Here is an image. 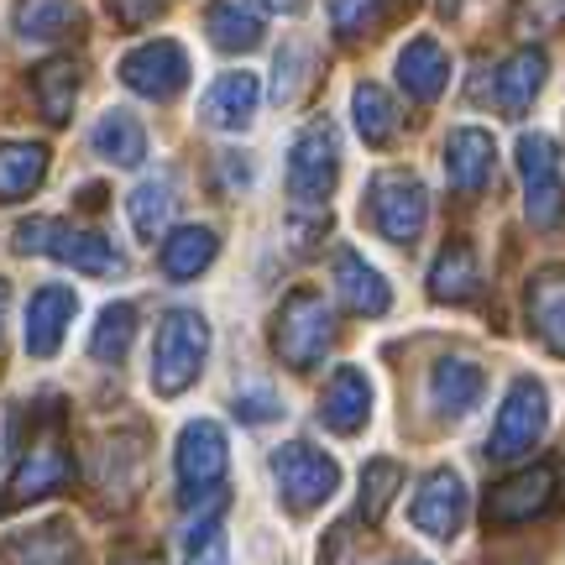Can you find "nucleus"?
Wrapping results in <instances>:
<instances>
[{"label":"nucleus","instance_id":"obj_1","mask_svg":"<svg viewBox=\"0 0 565 565\" xmlns=\"http://www.w3.org/2000/svg\"><path fill=\"white\" fill-rule=\"evenodd\" d=\"M335 341V320H330V303L320 288H294L273 315V351L282 366L309 372L324 362V351Z\"/></svg>","mask_w":565,"mask_h":565},{"label":"nucleus","instance_id":"obj_2","mask_svg":"<svg viewBox=\"0 0 565 565\" xmlns=\"http://www.w3.org/2000/svg\"><path fill=\"white\" fill-rule=\"evenodd\" d=\"M68 482H74V456H68V440H63V424H58V414H42L32 440L21 445V461L11 471V482H6L0 508L38 503L47 492H63Z\"/></svg>","mask_w":565,"mask_h":565},{"label":"nucleus","instance_id":"obj_3","mask_svg":"<svg viewBox=\"0 0 565 565\" xmlns=\"http://www.w3.org/2000/svg\"><path fill=\"white\" fill-rule=\"evenodd\" d=\"M210 356V324L200 309H168L152 341V387L162 398H179L183 387L204 372Z\"/></svg>","mask_w":565,"mask_h":565},{"label":"nucleus","instance_id":"obj_4","mask_svg":"<svg viewBox=\"0 0 565 565\" xmlns=\"http://www.w3.org/2000/svg\"><path fill=\"white\" fill-rule=\"evenodd\" d=\"M17 246L21 252H38V257H53L63 267H79L89 278H110L121 273V252L95 236V231H79L68 221H53V215H38V221H21L17 225Z\"/></svg>","mask_w":565,"mask_h":565},{"label":"nucleus","instance_id":"obj_5","mask_svg":"<svg viewBox=\"0 0 565 565\" xmlns=\"http://www.w3.org/2000/svg\"><path fill=\"white\" fill-rule=\"evenodd\" d=\"M519 179H524V210L534 231H555L565 221V173L555 137H545V131L519 137Z\"/></svg>","mask_w":565,"mask_h":565},{"label":"nucleus","instance_id":"obj_6","mask_svg":"<svg viewBox=\"0 0 565 565\" xmlns=\"http://www.w3.org/2000/svg\"><path fill=\"white\" fill-rule=\"evenodd\" d=\"M273 482H278V498L294 513H309V508H320L335 498V487H341V466L330 461L324 450L303 440H288L273 450Z\"/></svg>","mask_w":565,"mask_h":565},{"label":"nucleus","instance_id":"obj_7","mask_svg":"<svg viewBox=\"0 0 565 565\" xmlns=\"http://www.w3.org/2000/svg\"><path fill=\"white\" fill-rule=\"evenodd\" d=\"M561 498V477H555V466L550 461H534L524 471H513L503 482L487 492L482 503V519L487 529H519V524H534L540 513H550Z\"/></svg>","mask_w":565,"mask_h":565},{"label":"nucleus","instance_id":"obj_8","mask_svg":"<svg viewBox=\"0 0 565 565\" xmlns=\"http://www.w3.org/2000/svg\"><path fill=\"white\" fill-rule=\"evenodd\" d=\"M366 215L393 246H414L429 221V194L414 173H377L366 183Z\"/></svg>","mask_w":565,"mask_h":565},{"label":"nucleus","instance_id":"obj_9","mask_svg":"<svg viewBox=\"0 0 565 565\" xmlns=\"http://www.w3.org/2000/svg\"><path fill=\"white\" fill-rule=\"evenodd\" d=\"M341 173V137L330 121H309L288 147V194L294 204H324Z\"/></svg>","mask_w":565,"mask_h":565},{"label":"nucleus","instance_id":"obj_10","mask_svg":"<svg viewBox=\"0 0 565 565\" xmlns=\"http://www.w3.org/2000/svg\"><path fill=\"white\" fill-rule=\"evenodd\" d=\"M545 424H550V393H545V383L519 377V383L508 387L503 408H498L492 435H487V456H492V461H513V456H524V450H534V440L545 435Z\"/></svg>","mask_w":565,"mask_h":565},{"label":"nucleus","instance_id":"obj_11","mask_svg":"<svg viewBox=\"0 0 565 565\" xmlns=\"http://www.w3.org/2000/svg\"><path fill=\"white\" fill-rule=\"evenodd\" d=\"M179 487H183V503L194 508L200 498L221 492V477L231 466V450H225V429L215 419H189L179 435Z\"/></svg>","mask_w":565,"mask_h":565},{"label":"nucleus","instance_id":"obj_12","mask_svg":"<svg viewBox=\"0 0 565 565\" xmlns=\"http://www.w3.org/2000/svg\"><path fill=\"white\" fill-rule=\"evenodd\" d=\"M466 508H471V498H466V482L461 471H450V466H435L429 477L419 482V492H414V503H408V519H414V529L419 534H429V540H456L466 524Z\"/></svg>","mask_w":565,"mask_h":565},{"label":"nucleus","instance_id":"obj_13","mask_svg":"<svg viewBox=\"0 0 565 565\" xmlns=\"http://www.w3.org/2000/svg\"><path fill=\"white\" fill-rule=\"evenodd\" d=\"M121 84L137 89L141 100H173L183 84H189V53L173 38L141 42L121 58Z\"/></svg>","mask_w":565,"mask_h":565},{"label":"nucleus","instance_id":"obj_14","mask_svg":"<svg viewBox=\"0 0 565 565\" xmlns=\"http://www.w3.org/2000/svg\"><path fill=\"white\" fill-rule=\"evenodd\" d=\"M492 168H498V141L482 126H456L445 137V179L456 194H482Z\"/></svg>","mask_w":565,"mask_h":565},{"label":"nucleus","instance_id":"obj_15","mask_svg":"<svg viewBox=\"0 0 565 565\" xmlns=\"http://www.w3.org/2000/svg\"><path fill=\"white\" fill-rule=\"evenodd\" d=\"M141 471H147V440L137 429H126L116 440H105L95 450V487L110 503H131L141 492Z\"/></svg>","mask_w":565,"mask_h":565},{"label":"nucleus","instance_id":"obj_16","mask_svg":"<svg viewBox=\"0 0 565 565\" xmlns=\"http://www.w3.org/2000/svg\"><path fill=\"white\" fill-rule=\"evenodd\" d=\"M372 419V383L362 366H335V377L320 393V424L335 435H356Z\"/></svg>","mask_w":565,"mask_h":565},{"label":"nucleus","instance_id":"obj_17","mask_svg":"<svg viewBox=\"0 0 565 565\" xmlns=\"http://www.w3.org/2000/svg\"><path fill=\"white\" fill-rule=\"evenodd\" d=\"M74 309H79V294L63 288V282H47L32 294L26 303V351L32 356H53L63 345V330L74 324Z\"/></svg>","mask_w":565,"mask_h":565},{"label":"nucleus","instance_id":"obj_18","mask_svg":"<svg viewBox=\"0 0 565 565\" xmlns=\"http://www.w3.org/2000/svg\"><path fill=\"white\" fill-rule=\"evenodd\" d=\"M257 100H263V84L257 74H221V79L204 89L200 116L221 131H246L252 116H257Z\"/></svg>","mask_w":565,"mask_h":565},{"label":"nucleus","instance_id":"obj_19","mask_svg":"<svg viewBox=\"0 0 565 565\" xmlns=\"http://www.w3.org/2000/svg\"><path fill=\"white\" fill-rule=\"evenodd\" d=\"M204 32H210V42H215L221 53H252L267 32L263 6H257V0H210Z\"/></svg>","mask_w":565,"mask_h":565},{"label":"nucleus","instance_id":"obj_20","mask_svg":"<svg viewBox=\"0 0 565 565\" xmlns=\"http://www.w3.org/2000/svg\"><path fill=\"white\" fill-rule=\"evenodd\" d=\"M545 74H550L545 53H540V47H519V53L498 68V79H492L498 110H503V116H524L529 105H534V95L545 89Z\"/></svg>","mask_w":565,"mask_h":565},{"label":"nucleus","instance_id":"obj_21","mask_svg":"<svg viewBox=\"0 0 565 565\" xmlns=\"http://www.w3.org/2000/svg\"><path fill=\"white\" fill-rule=\"evenodd\" d=\"M398 84H404L408 100H440V89L450 84V53H445L435 38H414L398 53Z\"/></svg>","mask_w":565,"mask_h":565},{"label":"nucleus","instance_id":"obj_22","mask_svg":"<svg viewBox=\"0 0 565 565\" xmlns=\"http://www.w3.org/2000/svg\"><path fill=\"white\" fill-rule=\"evenodd\" d=\"M529 330L565 356V267H540L529 278Z\"/></svg>","mask_w":565,"mask_h":565},{"label":"nucleus","instance_id":"obj_23","mask_svg":"<svg viewBox=\"0 0 565 565\" xmlns=\"http://www.w3.org/2000/svg\"><path fill=\"white\" fill-rule=\"evenodd\" d=\"M482 393H487L482 366L466 362V356H445V362L429 372V404L440 408V414H450V419L471 414V408L482 404Z\"/></svg>","mask_w":565,"mask_h":565},{"label":"nucleus","instance_id":"obj_24","mask_svg":"<svg viewBox=\"0 0 565 565\" xmlns=\"http://www.w3.org/2000/svg\"><path fill=\"white\" fill-rule=\"evenodd\" d=\"M477 294H482V267H477V252H471V242L456 236V242L435 257V267H429V299L435 303H471Z\"/></svg>","mask_w":565,"mask_h":565},{"label":"nucleus","instance_id":"obj_25","mask_svg":"<svg viewBox=\"0 0 565 565\" xmlns=\"http://www.w3.org/2000/svg\"><path fill=\"white\" fill-rule=\"evenodd\" d=\"M335 294H341L351 315H387V303H393L383 273L366 263L362 252H341L335 257Z\"/></svg>","mask_w":565,"mask_h":565},{"label":"nucleus","instance_id":"obj_26","mask_svg":"<svg viewBox=\"0 0 565 565\" xmlns=\"http://www.w3.org/2000/svg\"><path fill=\"white\" fill-rule=\"evenodd\" d=\"M215 252H221V242H215V231H210V225H179V231L162 242L158 267H162V278L189 282V278H200L204 267L215 263Z\"/></svg>","mask_w":565,"mask_h":565},{"label":"nucleus","instance_id":"obj_27","mask_svg":"<svg viewBox=\"0 0 565 565\" xmlns=\"http://www.w3.org/2000/svg\"><path fill=\"white\" fill-rule=\"evenodd\" d=\"M47 179V147L42 141H0V204L26 200Z\"/></svg>","mask_w":565,"mask_h":565},{"label":"nucleus","instance_id":"obj_28","mask_svg":"<svg viewBox=\"0 0 565 565\" xmlns=\"http://www.w3.org/2000/svg\"><path fill=\"white\" fill-rule=\"evenodd\" d=\"M89 147L100 152L105 162H116V168H141L147 158V131L131 110H105L95 131H89Z\"/></svg>","mask_w":565,"mask_h":565},{"label":"nucleus","instance_id":"obj_29","mask_svg":"<svg viewBox=\"0 0 565 565\" xmlns=\"http://www.w3.org/2000/svg\"><path fill=\"white\" fill-rule=\"evenodd\" d=\"M11 26L32 42H58L79 26V6L74 0H17L11 6Z\"/></svg>","mask_w":565,"mask_h":565},{"label":"nucleus","instance_id":"obj_30","mask_svg":"<svg viewBox=\"0 0 565 565\" xmlns=\"http://www.w3.org/2000/svg\"><path fill=\"white\" fill-rule=\"evenodd\" d=\"M6 561L11 565H79V545L63 524L32 529V534H17L6 545Z\"/></svg>","mask_w":565,"mask_h":565},{"label":"nucleus","instance_id":"obj_31","mask_svg":"<svg viewBox=\"0 0 565 565\" xmlns=\"http://www.w3.org/2000/svg\"><path fill=\"white\" fill-rule=\"evenodd\" d=\"M32 89H38L42 116L53 126H63L74 116V95H79V68H74V58H47L38 74H32Z\"/></svg>","mask_w":565,"mask_h":565},{"label":"nucleus","instance_id":"obj_32","mask_svg":"<svg viewBox=\"0 0 565 565\" xmlns=\"http://www.w3.org/2000/svg\"><path fill=\"white\" fill-rule=\"evenodd\" d=\"M351 110H356V131H362L366 147H387V141L398 137V105L387 100L383 84H356L351 89Z\"/></svg>","mask_w":565,"mask_h":565},{"label":"nucleus","instance_id":"obj_33","mask_svg":"<svg viewBox=\"0 0 565 565\" xmlns=\"http://www.w3.org/2000/svg\"><path fill=\"white\" fill-rule=\"evenodd\" d=\"M131 225H137L141 242H158L162 225L173 221V173H158V179H141L131 189Z\"/></svg>","mask_w":565,"mask_h":565},{"label":"nucleus","instance_id":"obj_34","mask_svg":"<svg viewBox=\"0 0 565 565\" xmlns=\"http://www.w3.org/2000/svg\"><path fill=\"white\" fill-rule=\"evenodd\" d=\"M315 68V42L309 38H288L282 42V53H278V63H273V100L278 105H294L309 89V74Z\"/></svg>","mask_w":565,"mask_h":565},{"label":"nucleus","instance_id":"obj_35","mask_svg":"<svg viewBox=\"0 0 565 565\" xmlns=\"http://www.w3.org/2000/svg\"><path fill=\"white\" fill-rule=\"evenodd\" d=\"M131 341H137V309L131 303H110L100 324H95V335H89V356L95 362H121Z\"/></svg>","mask_w":565,"mask_h":565},{"label":"nucleus","instance_id":"obj_36","mask_svg":"<svg viewBox=\"0 0 565 565\" xmlns=\"http://www.w3.org/2000/svg\"><path fill=\"white\" fill-rule=\"evenodd\" d=\"M398 487H404V466L398 461H366V471H362V519L366 524H383V513L393 508Z\"/></svg>","mask_w":565,"mask_h":565},{"label":"nucleus","instance_id":"obj_37","mask_svg":"<svg viewBox=\"0 0 565 565\" xmlns=\"http://www.w3.org/2000/svg\"><path fill=\"white\" fill-rule=\"evenodd\" d=\"M221 508L225 503H210L200 513V524L189 529V555H183V565H231V545H225V529H221Z\"/></svg>","mask_w":565,"mask_h":565},{"label":"nucleus","instance_id":"obj_38","mask_svg":"<svg viewBox=\"0 0 565 565\" xmlns=\"http://www.w3.org/2000/svg\"><path fill=\"white\" fill-rule=\"evenodd\" d=\"M324 11H330V26L341 38H366V32L383 26L387 0H324Z\"/></svg>","mask_w":565,"mask_h":565},{"label":"nucleus","instance_id":"obj_39","mask_svg":"<svg viewBox=\"0 0 565 565\" xmlns=\"http://www.w3.org/2000/svg\"><path fill=\"white\" fill-rule=\"evenodd\" d=\"M565 21V0H513V26L534 38V32H555Z\"/></svg>","mask_w":565,"mask_h":565},{"label":"nucleus","instance_id":"obj_40","mask_svg":"<svg viewBox=\"0 0 565 565\" xmlns=\"http://www.w3.org/2000/svg\"><path fill=\"white\" fill-rule=\"evenodd\" d=\"M320 565H366L362 545H356V529L351 524L330 529V534H324V550H320Z\"/></svg>","mask_w":565,"mask_h":565},{"label":"nucleus","instance_id":"obj_41","mask_svg":"<svg viewBox=\"0 0 565 565\" xmlns=\"http://www.w3.org/2000/svg\"><path fill=\"white\" fill-rule=\"evenodd\" d=\"M278 414V398L267 393V387H246V393H236V419L246 424H267Z\"/></svg>","mask_w":565,"mask_h":565},{"label":"nucleus","instance_id":"obj_42","mask_svg":"<svg viewBox=\"0 0 565 565\" xmlns=\"http://www.w3.org/2000/svg\"><path fill=\"white\" fill-rule=\"evenodd\" d=\"M162 6H168V0H110L116 21H121V26H131V32H137V26H147V21L158 17Z\"/></svg>","mask_w":565,"mask_h":565},{"label":"nucleus","instance_id":"obj_43","mask_svg":"<svg viewBox=\"0 0 565 565\" xmlns=\"http://www.w3.org/2000/svg\"><path fill=\"white\" fill-rule=\"evenodd\" d=\"M110 565H162V555L158 550H121Z\"/></svg>","mask_w":565,"mask_h":565},{"label":"nucleus","instance_id":"obj_44","mask_svg":"<svg viewBox=\"0 0 565 565\" xmlns=\"http://www.w3.org/2000/svg\"><path fill=\"white\" fill-rule=\"evenodd\" d=\"M263 6H273V11H288V17H294V11H303V0H263Z\"/></svg>","mask_w":565,"mask_h":565},{"label":"nucleus","instance_id":"obj_45","mask_svg":"<svg viewBox=\"0 0 565 565\" xmlns=\"http://www.w3.org/2000/svg\"><path fill=\"white\" fill-rule=\"evenodd\" d=\"M6 303H11V288H6V278H0V320H6Z\"/></svg>","mask_w":565,"mask_h":565},{"label":"nucleus","instance_id":"obj_46","mask_svg":"<svg viewBox=\"0 0 565 565\" xmlns=\"http://www.w3.org/2000/svg\"><path fill=\"white\" fill-rule=\"evenodd\" d=\"M393 565H424V561H393Z\"/></svg>","mask_w":565,"mask_h":565},{"label":"nucleus","instance_id":"obj_47","mask_svg":"<svg viewBox=\"0 0 565 565\" xmlns=\"http://www.w3.org/2000/svg\"><path fill=\"white\" fill-rule=\"evenodd\" d=\"M519 565H529V561H519Z\"/></svg>","mask_w":565,"mask_h":565}]
</instances>
